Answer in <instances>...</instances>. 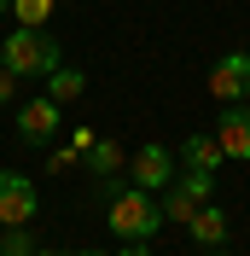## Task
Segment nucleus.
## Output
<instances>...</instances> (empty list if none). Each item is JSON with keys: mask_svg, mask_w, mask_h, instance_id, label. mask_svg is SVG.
I'll use <instances>...</instances> for the list:
<instances>
[{"mask_svg": "<svg viewBox=\"0 0 250 256\" xmlns=\"http://www.w3.org/2000/svg\"><path fill=\"white\" fill-rule=\"evenodd\" d=\"M174 152L169 146H140V158H128V186L140 192H169L174 186Z\"/></svg>", "mask_w": 250, "mask_h": 256, "instance_id": "20e7f679", "label": "nucleus"}, {"mask_svg": "<svg viewBox=\"0 0 250 256\" xmlns=\"http://www.w3.org/2000/svg\"><path fill=\"white\" fill-rule=\"evenodd\" d=\"M76 256H116V250H76Z\"/></svg>", "mask_w": 250, "mask_h": 256, "instance_id": "aec40b11", "label": "nucleus"}, {"mask_svg": "<svg viewBox=\"0 0 250 256\" xmlns=\"http://www.w3.org/2000/svg\"><path fill=\"white\" fill-rule=\"evenodd\" d=\"M0 64H6L18 82H24V76H41V82H47L52 70L64 64V52H58V41H52L47 30H12L6 41H0Z\"/></svg>", "mask_w": 250, "mask_h": 256, "instance_id": "f03ea898", "label": "nucleus"}, {"mask_svg": "<svg viewBox=\"0 0 250 256\" xmlns=\"http://www.w3.org/2000/svg\"><path fill=\"white\" fill-rule=\"evenodd\" d=\"M198 210H204V204H192V198H186V192H180V186H169V192H163V222L186 227L192 216H198Z\"/></svg>", "mask_w": 250, "mask_h": 256, "instance_id": "4468645a", "label": "nucleus"}, {"mask_svg": "<svg viewBox=\"0 0 250 256\" xmlns=\"http://www.w3.org/2000/svg\"><path fill=\"white\" fill-rule=\"evenodd\" d=\"M122 163H128V158H122V146H116V140H99V146H94V158H88V169H94L99 180H110Z\"/></svg>", "mask_w": 250, "mask_h": 256, "instance_id": "ddd939ff", "label": "nucleus"}, {"mask_svg": "<svg viewBox=\"0 0 250 256\" xmlns=\"http://www.w3.org/2000/svg\"><path fill=\"white\" fill-rule=\"evenodd\" d=\"M76 158H82L76 146H52V152H47V175H64V169H70Z\"/></svg>", "mask_w": 250, "mask_h": 256, "instance_id": "dca6fc26", "label": "nucleus"}, {"mask_svg": "<svg viewBox=\"0 0 250 256\" xmlns=\"http://www.w3.org/2000/svg\"><path fill=\"white\" fill-rule=\"evenodd\" d=\"M210 94L221 99V105H244L250 99V52H221L216 70H210Z\"/></svg>", "mask_w": 250, "mask_h": 256, "instance_id": "39448f33", "label": "nucleus"}, {"mask_svg": "<svg viewBox=\"0 0 250 256\" xmlns=\"http://www.w3.org/2000/svg\"><path fill=\"white\" fill-rule=\"evenodd\" d=\"M174 186L186 192L192 204H210V198H216V175H204V169H180V175H174Z\"/></svg>", "mask_w": 250, "mask_h": 256, "instance_id": "f8f14e48", "label": "nucleus"}, {"mask_svg": "<svg viewBox=\"0 0 250 256\" xmlns=\"http://www.w3.org/2000/svg\"><path fill=\"white\" fill-rule=\"evenodd\" d=\"M0 256H41V244L30 239V227H0Z\"/></svg>", "mask_w": 250, "mask_h": 256, "instance_id": "2eb2a0df", "label": "nucleus"}, {"mask_svg": "<svg viewBox=\"0 0 250 256\" xmlns=\"http://www.w3.org/2000/svg\"><path fill=\"white\" fill-rule=\"evenodd\" d=\"M41 256H76V250H47V244H41Z\"/></svg>", "mask_w": 250, "mask_h": 256, "instance_id": "6ab92c4d", "label": "nucleus"}, {"mask_svg": "<svg viewBox=\"0 0 250 256\" xmlns=\"http://www.w3.org/2000/svg\"><path fill=\"white\" fill-rule=\"evenodd\" d=\"M116 256H152V250H146V244H122Z\"/></svg>", "mask_w": 250, "mask_h": 256, "instance_id": "a211bd4d", "label": "nucleus"}, {"mask_svg": "<svg viewBox=\"0 0 250 256\" xmlns=\"http://www.w3.org/2000/svg\"><path fill=\"white\" fill-rule=\"evenodd\" d=\"M105 222H110V233L122 244H152V233L163 227V198L157 192H140V186H122L105 204Z\"/></svg>", "mask_w": 250, "mask_h": 256, "instance_id": "f257e3e1", "label": "nucleus"}, {"mask_svg": "<svg viewBox=\"0 0 250 256\" xmlns=\"http://www.w3.org/2000/svg\"><path fill=\"white\" fill-rule=\"evenodd\" d=\"M216 146H221V158H233V163L250 158V105H221Z\"/></svg>", "mask_w": 250, "mask_h": 256, "instance_id": "0eeeda50", "label": "nucleus"}, {"mask_svg": "<svg viewBox=\"0 0 250 256\" xmlns=\"http://www.w3.org/2000/svg\"><path fill=\"white\" fill-rule=\"evenodd\" d=\"M58 0H12V18H18V30H47V18Z\"/></svg>", "mask_w": 250, "mask_h": 256, "instance_id": "9b49d317", "label": "nucleus"}, {"mask_svg": "<svg viewBox=\"0 0 250 256\" xmlns=\"http://www.w3.org/2000/svg\"><path fill=\"white\" fill-rule=\"evenodd\" d=\"M204 256H233V250H204Z\"/></svg>", "mask_w": 250, "mask_h": 256, "instance_id": "4be33fe9", "label": "nucleus"}, {"mask_svg": "<svg viewBox=\"0 0 250 256\" xmlns=\"http://www.w3.org/2000/svg\"><path fill=\"white\" fill-rule=\"evenodd\" d=\"M35 210H41L35 180L18 175V169H0V227H30Z\"/></svg>", "mask_w": 250, "mask_h": 256, "instance_id": "7ed1b4c3", "label": "nucleus"}, {"mask_svg": "<svg viewBox=\"0 0 250 256\" xmlns=\"http://www.w3.org/2000/svg\"><path fill=\"white\" fill-rule=\"evenodd\" d=\"M12 99H18V76H12V70H0V105H12Z\"/></svg>", "mask_w": 250, "mask_h": 256, "instance_id": "f3484780", "label": "nucleus"}, {"mask_svg": "<svg viewBox=\"0 0 250 256\" xmlns=\"http://www.w3.org/2000/svg\"><path fill=\"white\" fill-rule=\"evenodd\" d=\"M180 158H186V169H204V175H216L221 163V146H216V134H186L180 140Z\"/></svg>", "mask_w": 250, "mask_h": 256, "instance_id": "1a4fd4ad", "label": "nucleus"}, {"mask_svg": "<svg viewBox=\"0 0 250 256\" xmlns=\"http://www.w3.org/2000/svg\"><path fill=\"white\" fill-rule=\"evenodd\" d=\"M186 239L204 244V250H221V244H227V210H221V204H204L198 216L186 222Z\"/></svg>", "mask_w": 250, "mask_h": 256, "instance_id": "6e6552de", "label": "nucleus"}, {"mask_svg": "<svg viewBox=\"0 0 250 256\" xmlns=\"http://www.w3.org/2000/svg\"><path fill=\"white\" fill-rule=\"evenodd\" d=\"M58 122H64V105H52L47 94L30 99V105H18V140H30V146H47L58 134Z\"/></svg>", "mask_w": 250, "mask_h": 256, "instance_id": "423d86ee", "label": "nucleus"}, {"mask_svg": "<svg viewBox=\"0 0 250 256\" xmlns=\"http://www.w3.org/2000/svg\"><path fill=\"white\" fill-rule=\"evenodd\" d=\"M6 12H12V0H0V18H6Z\"/></svg>", "mask_w": 250, "mask_h": 256, "instance_id": "412c9836", "label": "nucleus"}, {"mask_svg": "<svg viewBox=\"0 0 250 256\" xmlns=\"http://www.w3.org/2000/svg\"><path fill=\"white\" fill-rule=\"evenodd\" d=\"M82 88H88V76H82V70H70V64H58V70L47 76V99H52V105H76Z\"/></svg>", "mask_w": 250, "mask_h": 256, "instance_id": "9d476101", "label": "nucleus"}]
</instances>
